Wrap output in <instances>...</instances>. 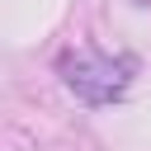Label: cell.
I'll return each mask as SVG.
<instances>
[{"label": "cell", "instance_id": "cell-1", "mask_svg": "<svg viewBox=\"0 0 151 151\" xmlns=\"http://www.w3.org/2000/svg\"><path fill=\"white\" fill-rule=\"evenodd\" d=\"M132 71H137L132 57H109V52H94V47H80V52L61 57V80H66V90L80 104H113V99H123L127 85H132Z\"/></svg>", "mask_w": 151, "mask_h": 151}]
</instances>
